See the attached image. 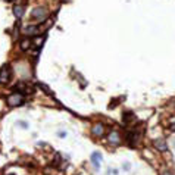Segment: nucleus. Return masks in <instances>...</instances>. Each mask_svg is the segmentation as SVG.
Wrapping results in <instances>:
<instances>
[{"label":"nucleus","instance_id":"f257e3e1","mask_svg":"<svg viewBox=\"0 0 175 175\" xmlns=\"http://www.w3.org/2000/svg\"><path fill=\"white\" fill-rule=\"evenodd\" d=\"M47 16H49V12H47V9L43 7V6L34 7L33 12H31V19H33V21H37V22H43Z\"/></svg>","mask_w":175,"mask_h":175},{"label":"nucleus","instance_id":"f03ea898","mask_svg":"<svg viewBox=\"0 0 175 175\" xmlns=\"http://www.w3.org/2000/svg\"><path fill=\"white\" fill-rule=\"evenodd\" d=\"M24 93H12L9 97H7V105L10 106V107H16V106H21L22 103H24Z\"/></svg>","mask_w":175,"mask_h":175},{"label":"nucleus","instance_id":"7ed1b4c3","mask_svg":"<svg viewBox=\"0 0 175 175\" xmlns=\"http://www.w3.org/2000/svg\"><path fill=\"white\" fill-rule=\"evenodd\" d=\"M10 75H12V71L9 65H4L1 69H0V84H6L9 80H10Z\"/></svg>","mask_w":175,"mask_h":175},{"label":"nucleus","instance_id":"20e7f679","mask_svg":"<svg viewBox=\"0 0 175 175\" xmlns=\"http://www.w3.org/2000/svg\"><path fill=\"white\" fill-rule=\"evenodd\" d=\"M90 160H91V163H93V168H94L96 171H99V169H100V163H102V160H103V156H102L100 152H94V153L90 156Z\"/></svg>","mask_w":175,"mask_h":175},{"label":"nucleus","instance_id":"39448f33","mask_svg":"<svg viewBox=\"0 0 175 175\" xmlns=\"http://www.w3.org/2000/svg\"><path fill=\"white\" fill-rule=\"evenodd\" d=\"M107 141H109L110 144H113V146H118V144L121 143V136H119V133L115 131V130H112V131L109 133V136H107Z\"/></svg>","mask_w":175,"mask_h":175},{"label":"nucleus","instance_id":"423d86ee","mask_svg":"<svg viewBox=\"0 0 175 175\" xmlns=\"http://www.w3.org/2000/svg\"><path fill=\"white\" fill-rule=\"evenodd\" d=\"M24 33L27 35H37L40 33V27L38 25H34V24H30L24 28Z\"/></svg>","mask_w":175,"mask_h":175},{"label":"nucleus","instance_id":"0eeeda50","mask_svg":"<svg viewBox=\"0 0 175 175\" xmlns=\"http://www.w3.org/2000/svg\"><path fill=\"white\" fill-rule=\"evenodd\" d=\"M153 146L158 150H160V152H166L168 150V143H166V140H163V139H156V140L153 141Z\"/></svg>","mask_w":175,"mask_h":175},{"label":"nucleus","instance_id":"6e6552de","mask_svg":"<svg viewBox=\"0 0 175 175\" xmlns=\"http://www.w3.org/2000/svg\"><path fill=\"white\" fill-rule=\"evenodd\" d=\"M91 134L96 136V137H102L105 134V127L102 124H96L93 128H91Z\"/></svg>","mask_w":175,"mask_h":175},{"label":"nucleus","instance_id":"1a4fd4ad","mask_svg":"<svg viewBox=\"0 0 175 175\" xmlns=\"http://www.w3.org/2000/svg\"><path fill=\"white\" fill-rule=\"evenodd\" d=\"M13 15L16 19H21L24 16V6H19V4H15L13 6Z\"/></svg>","mask_w":175,"mask_h":175},{"label":"nucleus","instance_id":"9d476101","mask_svg":"<svg viewBox=\"0 0 175 175\" xmlns=\"http://www.w3.org/2000/svg\"><path fill=\"white\" fill-rule=\"evenodd\" d=\"M124 122L125 124H131V122H136V116L133 112H125L124 113Z\"/></svg>","mask_w":175,"mask_h":175},{"label":"nucleus","instance_id":"9b49d317","mask_svg":"<svg viewBox=\"0 0 175 175\" xmlns=\"http://www.w3.org/2000/svg\"><path fill=\"white\" fill-rule=\"evenodd\" d=\"M31 44H33L31 40H24V41H21V49L22 50H28L31 47Z\"/></svg>","mask_w":175,"mask_h":175},{"label":"nucleus","instance_id":"f8f14e48","mask_svg":"<svg viewBox=\"0 0 175 175\" xmlns=\"http://www.w3.org/2000/svg\"><path fill=\"white\" fill-rule=\"evenodd\" d=\"M16 127L22 128V130H28V122H25V121H18Z\"/></svg>","mask_w":175,"mask_h":175},{"label":"nucleus","instance_id":"ddd939ff","mask_svg":"<svg viewBox=\"0 0 175 175\" xmlns=\"http://www.w3.org/2000/svg\"><path fill=\"white\" fill-rule=\"evenodd\" d=\"M122 169L125 171V172H130V171H131V163H130V162H124Z\"/></svg>","mask_w":175,"mask_h":175},{"label":"nucleus","instance_id":"4468645a","mask_svg":"<svg viewBox=\"0 0 175 175\" xmlns=\"http://www.w3.org/2000/svg\"><path fill=\"white\" fill-rule=\"evenodd\" d=\"M57 136H59L60 139H63V137H66V133H65V131H59V133H57Z\"/></svg>","mask_w":175,"mask_h":175},{"label":"nucleus","instance_id":"2eb2a0df","mask_svg":"<svg viewBox=\"0 0 175 175\" xmlns=\"http://www.w3.org/2000/svg\"><path fill=\"white\" fill-rule=\"evenodd\" d=\"M162 175H174V174H172L171 171H165V172H163V174H162Z\"/></svg>","mask_w":175,"mask_h":175},{"label":"nucleus","instance_id":"dca6fc26","mask_svg":"<svg viewBox=\"0 0 175 175\" xmlns=\"http://www.w3.org/2000/svg\"><path fill=\"white\" fill-rule=\"evenodd\" d=\"M10 175H13V174H10Z\"/></svg>","mask_w":175,"mask_h":175},{"label":"nucleus","instance_id":"f3484780","mask_svg":"<svg viewBox=\"0 0 175 175\" xmlns=\"http://www.w3.org/2000/svg\"><path fill=\"white\" fill-rule=\"evenodd\" d=\"M174 144H175V143H174Z\"/></svg>","mask_w":175,"mask_h":175}]
</instances>
